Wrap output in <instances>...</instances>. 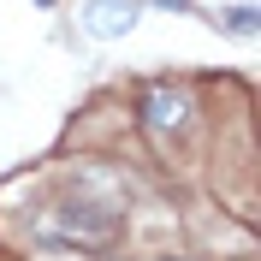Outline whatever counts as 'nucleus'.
<instances>
[{"instance_id": "obj_1", "label": "nucleus", "mask_w": 261, "mask_h": 261, "mask_svg": "<svg viewBox=\"0 0 261 261\" xmlns=\"http://www.w3.org/2000/svg\"><path fill=\"white\" fill-rule=\"evenodd\" d=\"M42 238L48 244H77V249H113L119 244V214L95 208V202H65L42 220Z\"/></svg>"}, {"instance_id": "obj_2", "label": "nucleus", "mask_w": 261, "mask_h": 261, "mask_svg": "<svg viewBox=\"0 0 261 261\" xmlns=\"http://www.w3.org/2000/svg\"><path fill=\"white\" fill-rule=\"evenodd\" d=\"M130 24H137V0H89L83 6V30L101 36V42L130 36Z\"/></svg>"}, {"instance_id": "obj_3", "label": "nucleus", "mask_w": 261, "mask_h": 261, "mask_svg": "<svg viewBox=\"0 0 261 261\" xmlns=\"http://www.w3.org/2000/svg\"><path fill=\"white\" fill-rule=\"evenodd\" d=\"M143 113H148L154 130H184V125H190V95L154 83V89H143Z\"/></svg>"}, {"instance_id": "obj_4", "label": "nucleus", "mask_w": 261, "mask_h": 261, "mask_svg": "<svg viewBox=\"0 0 261 261\" xmlns=\"http://www.w3.org/2000/svg\"><path fill=\"white\" fill-rule=\"evenodd\" d=\"M231 30L249 36V30H255V12H249V6H238V12H231Z\"/></svg>"}]
</instances>
